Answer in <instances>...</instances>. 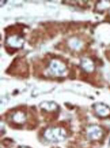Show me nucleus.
<instances>
[{
  "instance_id": "nucleus-1",
  "label": "nucleus",
  "mask_w": 110,
  "mask_h": 148,
  "mask_svg": "<svg viewBox=\"0 0 110 148\" xmlns=\"http://www.w3.org/2000/svg\"><path fill=\"white\" fill-rule=\"evenodd\" d=\"M88 138L92 141L100 140L103 136L102 129L97 126H93L89 128L87 132Z\"/></svg>"
},
{
  "instance_id": "nucleus-2",
  "label": "nucleus",
  "mask_w": 110,
  "mask_h": 148,
  "mask_svg": "<svg viewBox=\"0 0 110 148\" xmlns=\"http://www.w3.org/2000/svg\"><path fill=\"white\" fill-rule=\"evenodd\" d=\"M48 138L51 141L58 142L61 141L65 139L66 134L61 130H54L51 131Z\"/></svg>"
}]
</instances>
